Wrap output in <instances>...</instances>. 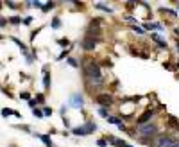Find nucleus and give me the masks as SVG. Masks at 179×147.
I'll use <instances>...</instances> for the list:
<instances>
[{
	"label": "nucleus",
	"mask_w": 179,
	"mask_h": 147,
	"mask_svg": "<svg viewBox=\"0 0 179 147\" xmlns=\"http://www.w3.org/2000/svg\"><path fill=\"white\" fill-rule=\"evenodd\" d=\"M84 72H86V77L88 79H97V77H102L100 75V68H99V65L97 63H86L84 65Z\"/></svg>",
	"instance_id": "nucleus-1"
},
{
	"label": "nucleus",
	"mask_w": 179,
	"mask_h": 147,
	"mask_svg": "<svg viewBox=\"0 0 179 147\" xmlns=\"http://www.w3.org/2000/svg\"><path fill=\"white\" fill-rule=\"evenodd\" d=\"M176 144V140L172 137H165V135H161V137H156L154 138V142H152V145L154 147H174Z\"/></svg>",
	"instance_id": "nucleus-2"
},
{
	"label": "nucleus",
	"mask_w": 179,
	"mask_h": 147,
	"mask_svg": "<svg viewBox=\"0 0 179 147\" xmlns=\"http://www.w3.org/2000/svg\"><path fill=\"white\" fill-rule=\"evenodd\" d=\"M95 129H97V126H95L93 122H88L86 126H83V127H75L74 129V135H90V133H93Z\"/></svg>",
	"instance_id": "nucleus-3"
},
{
	"label": "nucleus",
	"mask_w": 179,
	"mask_h": 147,
	"mask_svg": "<svg viewBox=\"0 0 179 147\" xmlns=\"http://www.w3.org/2000/svg\"><path fill=\"white\" fill-rule=\"evenodd\" d=\"M158 131V127L154 126V124H147V126H140V133L142 135H145V137H150V135H154Z\"/></svg>",
	"instance_id": "nucleus-4"
},
{
	"label": "nucleus",
	"mask_w": 179,
	"mask_h": 147,
	"mask_svg": "<svg viewBox=\"0 0 179 147\" xmlns=\"http://www.w3.org/2000/svg\"><path fill=\"white\" fill-rule=\"evenodd\" d=\"M97 102L102 104V108H107V106L113 102V99H111L109 95H99V97H97Z\"/></svg>",
	"instance_id": "nucleus-5"
},
{
	"label": "nucleus",
	"mask_w": 179,
	"mask_h": 147,
	"mask_svg": "<svg viewBox=\"0 0 179 147\" xmlns=\"http://www.w3.org/2000/svg\"><path fill=\"white\" fill-rule=\"evenodd\" d=\"M152 115H154V111H150V109L145 111L143 115L138 118V126H145V124H147V120H150V117H152Z\"/></svg>",
	"instance_id": "nucleus-6"
},
{
	"label": "nucleus",
	"mask_w": 179,
	"mask_h": 147,
	"mask_svg": "<svg viewBox=\"0 0 179 147\" xmlns=\"http://www.w3.org/2000/svg\"><path fill=\"white\" fill-rule=\"evenodd\" d=\"M70 102L75 106V108H81V106L84 104V101H83V97L79 93H75V95H72V99H70Z\"/></svg>",
	"instance_id": "nucleus-7"
},
{
	"label": "nucleus",
	"mask_w": 179,
	"mask_h": 147,
	"mask_svg": "<svg viewBox=\"0 0 179 147\" xmlns=\"http://www.w3.org/2000/svg\"><path fill=\"white\" fill-rule=\"evenodd\" d=\"M83 47H84V50H93L95 49V42L91 38H86L84 42H83Z\"/></svg>",
	"instance_id": "nucleus-8"
},
{
	"label": "nucleus",
	"mask_w": 179,
	"mask_h": 147,
	"mask_svg": "<svg viewBox=\"0 0 179 147\" xmlns=\"http://www.w3.org/2000/svg\"><path fill=\"white\" fill-rule=\"evenodd\" d=\"M36 137L40 138V140H41V142H43V144H45V145H47V147H54L52 140H50V138L47 137V135H36Z\"/></svg>",
	"instance_id": "nucleus-9"
},
{
	"label": "nucleus",
	"mask_w": 179,
	"mask_h": 147,
	"mask_svg": "<svg viewBox=\"0 0 179 147\" xmlns=\"http://www.w3.org/2000/svg\"><path fill=\"white\" fill-rule=\"evenodd\" d=\"M104 83V79L102 77H97V79H90V84L91 86H99V84H102Z\"/></svg>",
	"instance_id": "nucleus-10"
},
{
	"label": "nucleus",
	"mask_w": 179,
	"mask_h": 147,
	"mask_svg": "<svg viewBox=\"0 0 179 147\" xmlns=\"http://www.w3.org/2000/svg\"><path fill=\"white\" fill-rule=\"evenodd\" d=\"M95 7H97V9H102V11H107V13H113V9H111V7H107L106 4H97Z\"/></svg>",
	"instance_id": "nucleus-11"
},
{
	"label": "nucleus",
	"mask_w": 179,
	"mask_h": 147,
	"mask_svg": "<svg viewBox=\"0 0 179 147\" xmlns=\"http://www.w3.org/2000/svg\"><path fill=\"white\" fill-rule=\"evenodd\" d=\"M152 40H156V42H158L159 45L163 47V49H167V43H165V42H161V40H159V36H158V34H152Z\"/></svg>",
	"instance_id": "nucleus-12"
},
{
	"label": "nucleus",
	"mask_w": 179,
	"mask_h": 147,
	"mask_svg": "<svg viewBox=\"0 0 179 147\" xmlns=\"http://www.w3.org/2000/svg\"><path fill=\"white\" fill-rule=\"evenodd\" d=\"M43 84H45V88H49V86H50V74H45V79H43Z\"/></svg>",
	"instance_id": "nucleus-13"
},
{
	"label": "nucleus",
	"mask_w": 179,
	"mask_h": 147,
	"mask_svg": "<svg viewBox=\"0 0 179 147\" xmlns=\"http://www.w3.org/2000/svg\"><path fill=\"white\" fill-rule=\"evenodd\" d=\"M99 115L104 117V118H107V117H109V115H107V109H106V108H99Z\"/></svg>",
	"instance_id": "nucleus-14"
},
{
	"label": "nucleus",
	"mask_w": 179,
	"mask_h": 147,
	"mask_svg": "<svg viewBox=\"0 0 179 147\" xmlns=\"http://www.w3.org/2000/svg\"><path fill=\"white\" fill-rule=\"evenodd\" d=\"M9 115H14V111H11V109H7V108H4V109H2V117H9Z\"/></svg>",
	"instance_id": "nucleus-15"
},
{
	"label": "nucleus",
	"mask_w": 179,
	"mask_h": 147,
	"mask_svg": "<svg viewBox=\"0 0 179 147\" xmlns=\"http://www.w3.org/2000/svg\"><path fill=\"white\" fill-rule=\"evenodd\" d=\"M59 25H61V22H59V18H54V22H52V27H54V29H59Z\"/></svg>",
	"instance_id": "nucleus-16"
},
{
	"label": "nucleus",
	"mask_w": 179,
	"mask_h": 147,
	"mask_svg": "<svg viewBox=\"0 0 179 147\" xmlns=\"http://www.w3.org/2000/svg\"><path fill=\"white\" fill-rule=\"evenodd\" d=\"M9 22L16 25V23H20V22H21V18H18V16H13V18H9Z\"/></svg>",
	"instance_id": "nucleus-17"
},
{
	"label": "nucleus",
	"mask_w": 179,
	"mask_h": 147,
	"mask_svg": "<svg viewBox=\"0 0 179 147\" xmlns=\"http://www.w3.org/2000/svg\"><path fill=\"white\" fill-rule=\"evenodd\" d=\"M52 7H54V2H49V4L43 6V11H49V9H52Z\"/></svg>",
	"instance_id": "nucleus-18"
},
{
	"label": "nucleus",
	"mask_w": 179,
	"mask_h": 147,
	"mask_svg": "<svg viewBox=\"0 0 179 147\" xmlns=\"http://www.w3.org/2000/svg\"><path fill=\"white\" fill-rule=\"evenodd\" d=\"M68 63L72 65L74 68H77V66H79V65H77V61H75V59H68Z\"/></svg>",
	"instance_id": "nucleus-19"
},
{
	"label": "nucleus",
	"mask_w": 179,
	"mask_h": 147,
	"mask_svg": "<svg viewBox=\"0 0 179 147\" xmlns=\"http://www.w3.org/2000/svg\"><path fill=\"white\" fill-rule=\"evenodd\" d=\"M43 115H52V109H50V108H45V111H43Z\"/></svg>",
	"instance_id": "nucleus-20"
},
{
	"label": "nucleus",
	"mask_w": 179,
	"mask_h": 147,
	"mask_svg": "<svg viewBox=\"0 0 179 147\" xmlns=\"http://www.w3.org/2000/svg\"><path fill=\"white\" fill-rule=\"evenodd\" d=\"M97 145H99V147H106V140H99V142H97Z\"/></svg>",
	"instance_id": "nucleus-21"
},
{
	"label": "nucleus",
	"mask_w": 179,
	"mask_h": 147,
	"mask_svg": "<svg viewBox=\"0 0 179 147\" xmlns=\"http://www.w3.org/2000/svg\"><path fill=\"white\" fill-rule=\"evenodd\" d=\"M32 113H34L36 117H41V115H43V113L40 111V109H32Z\"/></svg>",
	"instance_id": "nucleus-22"
},
{
	"label": "nucleus",
	"mask_w": 179,
	"mask_h": 147,
	"mask_svg": "<svg viewBox=\"0 0 179 147\" xmlns=\"http://www.w3.org/2000/svg\"><path fill=\"white\" fill-rule=\"evenodd\" d=\"M20 97H21V99H29V97H31V95L27 93V92H23V93H21V95H20Z\"/></svg>",
	"instance_id": "nucleus-23"
},
{
	"label": "nucleus",
	"mask_w": 179,
	"mask_h": 147,
	"mask_svg": "<svg viewBox=\"0 0 179 147\" xmlns=\"http://www.w3.org/2000/svg\"><path fill=\"white\" fill-rule=\"evenodd\" d=\"M36 102H43V95H38L36 97Z\"/></svg>",
	"instance_id": "nucleus-24"
},
{
	"label": "nucleus",
	"mask_w": 179,
	"mask_h": 147,
	"mask_svg": "<svg viewBox=\"0 0 179 147\" xmlns=\"http://www.w3.org/2000/svg\"><path fill=\"white\" fill-rule=\"evenodd\" d=\"M31 22H32V18H25V20H23V23H25V25H29Z\"/></svg>",
	"instance_id": "nucleus-25"
},
{
	"label": "nucleus",
	"mask_w": 179,
	"mask_h": 147,
	"mask_svg": "<svg viewBox=\"0 0 179 147\" xmlns=\"http://www.w3.org/2000/svg\"><path fill=\"white\" fill-rule=\"evenodd\" d=\"M134 31H136L138 34H143V29H140V27H134Z\"/></svg>",
	"instance_id": "nucleus-26"
},
{
	"label": "nucleus",
	"mask_w": 179,
	"mask_h": 147,
	"mask_svg": "<svg viewBox=\"0 0 179 147\" xmlns=\"http://www.w3.org/2000/svg\"><path fill=\"white\" fill-rule=\"evenodd\" d=\"M64 56H68V50H64V52H61V56H59V59H63Z\"/></svg>",
	"instance_id": "nucleus-27"
},
{
	"label": "nucleus",
	"mask_w": 179,
	"mask_h": 147,
	"mask_svg": "<svg viewBox=\"0 0 179 147\" xmlns=\"http://www.w3.org/2000/svg\"><path fill=\"white\" fill-rule=\"evenodd\" d=\"M122 147H133V145H127V144H124V145H122Z\"/></svg>",
	"instance_id": "nucleus-28"
},
{
	"label": "nucleus",
	"mask_w": 179,
	"mask_h": 147,
	"mask_svg": "<svg viewBox=\"0 0 179 147\" xmlns=\"http://www.w3.org/2000/svg\"><path fill=\"white\" fill-rule=\"evenodd\" d=\"M177 50H179V42H177Z\"/></svg>",
	"instance_id": "nucleus-29"
},
{
	"label": "nucleus",
	"mask_w": 179,
	"mask_h": 147,
	"mask_svg": "<svg viewBox=\"0 0 179 147\" xmlns=\"http://www.w3.org/2000/svg\"><path fill=\"white\" fill-rule=\"evenodd\" d=\"M0 9H2V2H0Z\"/></svg>",
	"instance_id": "nucleus-30"
}]
</instances>
